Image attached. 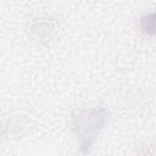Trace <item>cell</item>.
<instances>
[{
    "label": "cell",
    "instance_id": "obj_1",
    "mask_svg": "<svg viewBox=\"0 0 156 156\" xmlns=\"http://www.w3.org/2000/svg\"><path fill=\"white\" fill-rule=\"evenodd\" d=\"M110 112L101 106L87 107L72 116L71 126L83 154H88L104 130Z\"/></svg>",
    "mask_w": 156,
    "mask_h": 156
},
{
    "label": "cell",
    "instance_id": "obj_2",
    "mask_svg": "<svg viewBox=\"0 0 156 156\" xmlns=\"http://www.w3.org/2000/svg\"><path fill=\"white\" fill-rule=\"evenodd\" d=\"M139 29L149 37L156 35V10L144 13L139 20Z\"/></svg>",
    "mask_w": 156,
    "mask_h": 156
},
{
    "label": "cell",
    "instance_id": "obj_3",
    "mask_svg": "<svg viewBox=\"0 0 156 156\" xmlns=\"http://www.w3.org/2000/svg\"><path fill=\"white\" fill-rule=\"evenodd\" d=\"M55 30V26L52 22H37L33 26V32L39 39H50Z\"/></svg>",
    "mask_w": 156,
    "mask_h": 156
}]
</instances>
